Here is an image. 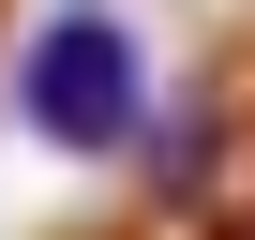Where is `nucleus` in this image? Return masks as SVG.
Returning <instances> with one entry per match:
<instances>
[{"label":"nucleus","mask_w":255,"mask_h":240,"mask_svg":"<svg viewBox=\"0 0 255 240\" xmlns=\"http://www.w3.org/2000/svg\"><path fill=\"white\" fill-rule=\"evenodd\" d=\"M15 120L60 165H135L165 120V60L135 30V0H45L15 30Z\"/></svg>","instance_id":"1"},{"label":"nucleus","mask_w":255,"mask_h":240,"mask_svg":"<svg viewBox=\"0 0 255 240\" xmlns=\"http://www.w3.org/2000/svg\"><path fill=\"white\" fill-rule=\"evenodd\" d=\"M150 225H180V240H255V30L195 75V90H165V120H150Z\"/></svg>","instance_id":"2"},{"label":"nucleus","mask_w":255,"mask_h":240,"mask_svg":"<svg viewBox=\"0 0 255 240\" xmlns=\"http://www.w3.org/2000/svg\"><path fill=\"white\" fill-rule=\"evenodd\" d=\"M90 240H180V225H150V210H120V225H90Z\"/></svg>","instance_id":"3"}]
</instances>
